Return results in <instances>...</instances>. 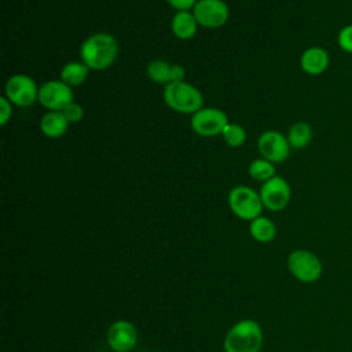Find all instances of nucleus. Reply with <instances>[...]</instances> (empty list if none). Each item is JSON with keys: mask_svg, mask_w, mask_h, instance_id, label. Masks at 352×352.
Segmentation results:
<instances>
[{"mask_svg": "<svg viewBox=\"0 0 352 352\" xmlns=\"http://www.w3.org/2000/svg\"><path fill=\"white\" fill-rule=\"evenodd\" d=\"M117 56L118 43L113 34L106 32L91 34L80 47V59L91 70H104L110 67Z\"/></svg>", "mask_w": 352, "mask_h": 352, "instance_id": "1", "label": "nucleus"}, {"mask_svg": "<svg viewBox=\"0 0 352 352\" xmlns=\"http://www.w3.org/2000/svg\"><path fill=\"white\" fill-rule=\"evenodd\" d=\"M263 340L261 326L253 319H242L227 331L224 352H260Z\"/></svg>", "mask_w": 352, "mask_h": 352, "instance_id": "2", "label": "nucleus"}, {"mask_svg": "<svg viewBox=\"0 0 352 352\" xmlns=\"http://www.w3.org/2000/svg\"><path fill=\"white\" fill-rule=\"evenodd\" d=\"M162 98L165 104L180 114H194L204 104L201 91L187 81H173L165 85Z\"/></svg>", "mask_w": 352, "mask_h": 352, "instance_id": "3", "label": "nucleus"}, {"mask_svg": "<svg viewBox=\"0 0 352 352\" xmlns=\"http://www.w3.org/2000/svg\"><path fill=\"white\" fill-rule=\"evenodd\" d=\"M228 206L238 219L249 223L261 216L264 209L260 194L249 186H235L228 192Z\"/></svg>", "mask_w": 352, "mask_h": 352, "instance_id": "4", "label": "nucleus"}, {"mask_svg": "<svg viewBox=\"0 0 352 352\" xmlns=\"http://www.w3.org/2000/svg\"><path fill=\"white\" fill-rule=\"evenodd\" d=\"M289 272L302 283H314L320 279L323 274V264L320 258L308 249H296L287 256Z\"/></svg>", "mask_w": 352, "mask_h": 352, "instance_id": "5", "label": "nucleus"}, {"mask_svg": "<svg viewBox=\"0 0 352 352\" xmlns=\"http://www.w3.org/2000/svg\"><path fill=\"white\" fill-rule=\"evenodd\" d=\"M38 89L40 87L30 76L18 73L7 80L4 96L18 107H29L38 100Z\"/></svg>", "mask_w": 352, "mask_h": 352, "instance_id": "6", "label": "nucleus"}, {"mask_svg": "<svg viewBox=\"0 0 352 352\" xmlns=\"http://www.w3.org/2000/svg\"><path fill=\"white\" fill-rule=\"evenodd\" d=\"M228 122L227 114L217 107H202L190 118L191 129L202 138L221 135Z\"/></svg>", "mask_w": 352, "mask_h": 352, "instance_id": "7", "label": "nucleus"}, {"mask_svg": "<svg viewBox=\"0 0 352 352\" xmlns=\"http://www.w3.org/2000/svg\"><path fill=\"white\" fill-rule=\"evenodd\" d=\"M38 102L48 111H63L74 102L73 89L62 80H48L38 89Z\"/></svg>", "mask_w": 352, "mask_h": 352, "instance_id": "8", "label": "nucleus"}, {"mask_svg": "<svg viewBox=\"0 0 352 352\" xmlns=\"http://www.w3.org/2000/svg\"><path fill=\"white\" fill-rule=\"evenodd\" d=\"M258 194L265 209L271 212H279L289 205L292 198V188L285 177L275 175L261 184Z\"/></svg>", "mask_w": 352, "mask_h": 352, "instance_id": "9", "label": "nucleus"}, {"mask_svg": "<svg viewBox=\"0 0 352 352\" xmlns=\"http://www.w3.org/2000/svg\"><path fill=\"white\" fill-rule=\"evenodd\" d=\"M191 11L198 25L206 29L221 28L230 16V8L224 0H198Z\"/></svg>", "mask_w": 352, "mask_h": 352, "instance_id": "10", "label": "nucleus"}, {"mask_svg": "<svg viewBox=\"0 0 352 352\" xmlns=\"http://www.w3.org/2000/svg\"><path fill=\"white\" fill-rule=\"evenodd\" d=\"M257 148L261 158L268 160L272 164L285 162L292 150L287 136L274 129H268L258 136Z\"/></svg>", "mask_w": 352, "mask_h": 352, "instance_id": "11", "label": "nucleus"}, {"mask_svg": "<svg viewBox=\"0 0 352 352\" xmlns=\"http://www.w3.org/2000/svg\"><path fill=\"white\" fill-rule=\"evenodd\" d=\"M106 340L114 352H129L138 344V330L131 322L120 319L110 324Z\"/></svg>", "mask_w": 352, "mask_h": 352, "instance_id": "12", "label": "nucleus"}, {"mask_svg": "<svg viewBox=\"0 0 352 352\" xmlns=\"http://www.w3.org/2000/svg\"><path fill=\"white\" fill-rule=\"evenodd\" d=\"M330 65L329 52L319 45L308 47L302 51L300 56V67L308 76L323 74Z\"/></svg>", "mask_w": 352, "mask_h": 352, "instance_id": "13", "label": "nucleus"}, {"mask_svg": "<svg viewBox=\"0 0 352 352\" xmlns=\"http://www.w3.org/2000/svg\"><path fill=\"white\" fill-rule=\"evenodd\" d=\"M198 22L192 11H176L170 21L172 33L179 40H190L198 30Z\"/></svg>", "mask_w": 352, "mask_h": 352, "instance_id": "14", "label": "nucleus"}, {"mask_svg": "<svg viewBox=\"0 0 352 352\" xmlns=\"http://www.w3.org/2000/svg\"><path fill=\"white\" fill-rule=\"evenodd\" d=\"M69 124L62 111H47L40 120V131L50 139H58L67 132Z\"/></svg>", "mask_w": 352, "mask_h": 352, "instance_id": "15", "label": "nucleus"}, {"mask_svg": "<svg viewBox=\"0 0 352 352\" xmlns=\"http://www.w3.org/2000/svg\"><path fill=\"white\" fill-rule=\"evenodd\" d=\"M249 232L254 241L260 243H268L276 235V226L271 219L258 216L249 223Z\"/></svg>", "mask_w": 352, "mask_h": 352, "instance_id": "16", "label": "nucleus"}, {"mask_svg": "<svg viewBox=\"0 0 352 352\" xmlns=\"http://www.w3.org/2000/svg\"><path fill=\"white\" fill-rule=\"evenodd\" d=\"M89 67L84 62H69L60 70V80L69 87H78L85 82L89 74Z\"/></svg>", "mask_w": 352, "mask_h": 352, "instance_id": "17", "label": "nucleus"}, {"mask_svg": "<svg viewBox=\"0 0 352 352\" xmlns=\"http://www.w3.org/2000/svg\"><path fill=\"white\" fill-rule=\"evenodd\" d=\"M312 126L305 121L294 122L287 132V140L292 148L302 150L305 148L312 140Z\"/></svg>", "mask_w": 352, "mask_h": 352, "instance_id": "18", "label": "nucleus"}, {"mask_svg": "<svg viewBox=\"0 0 352 352\" xmlns=\"http://www.w3.org/2000/svg\"><path fill=\"white\" fill-rule=\"evenodd\" d=\"M170 67H172L170 63L162 59H154L148 62L146 67V73L153 82L166 85L170 82Z\"/></svg>", "mask_w": 352, "mask_h": 352, "instance_id": "19", "label": "nucleus"}, {"mask_svg": "<svg viewBox=\"0 0 352 352\" xmlns=\"http://www.w3.org/2000/svg\"><path fill=\"white\" fill-rule=\"evenodd\" d=\"M249 175L252 179L257 182H267L271 177H274L275 173V164L270 162L264 158H257L249 164Z\"/></svg>", "mask_w": 352, "mask_h": 352, "instance_id": "20", "label": "nucleus"}, {"mask_svg": "<svg viewBox=\"0 0 352 352\" xmlns=\"http://www.w3.org/2000/svg\"><path fill=\"white\" fill-rule=\"evenodd\" d=\"M223 140L230 147H241L246 142V131L236 122H228L221 132Z\"/></svg>", "mask_w": 352, "mask_h": 352, "instance_id": "21", "label": "nucleus"}, {"mask_svg": "<svg viewBox=\"0 0 352 352\" xmlns=\"http://www.w3.org/2000/svg\"><path fill=\"white\" fill-rule=\"evenodd\" d=\"M337 44L344 52L352 54V23L345 25L340 29L337 34Z\"/></svg>", "mask_w": 352, "mask_h": 352, "instance_id": "22", "label": "nucleus"}, {"mask_svg": "<svg viewBox=\"0 0 352 352\" xmlns=\"http://www.w3.org/2000/svg\"><path fill=\"white\" fill-rule=\"evenodd\" d=\"M62 113L65 114L66 120H67L70 124H72V122H80V121L82 120V117H84V109H82V106H81L80 103H77V102L70 103Z\"/></svg>", "mask_w": 352, "mask_h": 352, "instance_id": "23", "label": "nucleus"}, {"mask_svg": "<svg viewBox=\"0 0 352 352\" xmlns=\"http://www.w3.org/2000/svg\"><path fill=\"white\" fill-rule=\"evenodd\" d=\"M12 116V103L6 98L1 96L0 98V124L4 126Z\"/></svg>", "mask_w": 352, "mask_h": 352, "instance_id": "24", "label": "nucleus"}, {"mask_svg": "<svg viewBox=\"0 0 352 352\" xmlns=\"http://www.w3.org/2000/svg\"><path fill=\"white\" fill-rule=\"evenodd\" d=\"M176 11H191L198 0H166Z\"/></svg>", "mask_w": 352, "mask_h": 352, "instance_id": "25", "label": "nucleus"}, {"mask_svg": "<svg viewBox=\"0 0 352 352\" xmlns=\"http://www.w3.org/2000/svg\"><path fill=\"white\" fill-rule=\"evenodd\" d=\"M186 77V69L182 65H172L170 67V82L173 81H184Z\"/></svg>", "mask_w": 352, "mask_h": 352, "instance_id": "26", "label": "nucleus"}]
</instances>
